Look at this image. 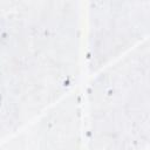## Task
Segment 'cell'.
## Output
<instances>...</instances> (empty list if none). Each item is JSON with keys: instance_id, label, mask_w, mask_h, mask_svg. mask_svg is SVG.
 Wrapping results in <instances>:
<instances>
[{"instance_id": "obj_1", "label": "cell", "mask_w": 150, "mask_h": 150, "mask_svg": "<svg viewBox=\"0 0 150 150\" xmlns=\"http://www.w3.org/2000/svg\"><path fill=\"white\" fill-rule=\"evenodd\" d=\"M83 2L0 1V144L79 87Z\"/></svg>"}, {"instance_id": "obj_2", "label": "cell", "mask_w": 150, "mask_h": 150, "mask_svg": "<svg viewBox=\"0 0 150 150\" xmlns=\"http://www.w3.org/2000/svg\"><path fill=\"white\" fill-rule=\"evenodd\" d=\"M90 76L82 90L83 150H148L150 39Z\"/></svg>"}, {"instance_id": "obj_3", "label": "cell", "mask_w": 150, "mask_h": 150, "mask_svg": "<svg viewBox=\"0 0 150 150\" xmlns=\"http://www.w3.org/2000/svg\"><path fill=\"white\" fill-rule=\"evenodd\" d=\"M150 39V0L83 2V69L89 75Z\"/></svg>"}, {"instance_id": "obj_4", "label": "cell", "mask_w": 150, "mask_h": 150, "mask_svg": "<svg viewBox=\"0 0 150 150\" xmlns=\"http://www.w3.org/2000/svg\"><path fill=\"white\" fill-rule=\"evenodd\" d=\"M82 89L77 87L23 130L0 144V150H83Z\"/></svg>"}]
</instances>
